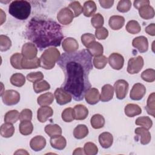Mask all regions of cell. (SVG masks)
<instances>
[{
  "mask_svg": "<svg viewBox=\"0 0 155 155\" xmlns=\"http://www.w3.org/2000/svg\"><path fill=\"white\" fill-rule=\"evenodd\" d=\"M58 64L65 74L61 87L74 101H82L87 91L91 87L89 74L93 69L92 56L85 49L71 53L65 52L61 55Z\"/></svg>",
  "mask_w": 155,
  "mask_h": 155,
  "instance_id": "6da1fadb",
  "label": "cell"
},
{
  "mask_svg": "<svg viewBox=\"0 0 155 155\" xmlns=\"http://www.w3.org/2000/svg\"><path fill=\"white\" fill-rule=\"evenodd\" d=\"M26 38L40 50L47 47H59L64 38L61 25L56 21L41 17H33L28 22Z\"/></svg>",
  "mask_w": 155,
  "mask_h": 155,
  "instance_id": "7a4b0ae2",
  "label": "cell"
},
{
  "mask_svg": "<svg viewBox=\"0 0 155 155\" xmlns=\"http://www.w3.org/2000/svg\"><path fill=\"white\" fill-rule=\"evenodd\" d=\"M8 13L18 19H26L30 15L31 5L24 0L13 1L9 5Z\"/></svg>",
  "mask_w": 155,
  "mask_h": 155,
  "instance_id": "3957f363",
  "label": "cell"
},
{
  "mask_svg": "<svg viewBox=\"0 0 155 155\" xmlns=\"http://www.w3.org/2000/svg\"><path fill=\"white\" fill-rule=\"evenodd\" d=\"M61 57L60 51L55 47L45 50L40 57L41 67L45 70L52 69Z\"/></svg>",
  "mask_w": 155,
  "mask_h": 155,
  "instance_id": "277c9868",
  "label": "cell"
},
{
  "mask_svg": "<svg viewBox=\"0 0 155 155\" xmlns=\"http://www.w3.org/2000/svg\"><path fill=\"white\" fill-rule=\"evenodd\" d=\"M3 103L8 106L15 105L20 101V94L14 90H7L4 91L1 95Z\"/></svg>",
  "mask_w": 155,
  "mask_h": 155,
  "instance_id": "5b68a950",
  "label": "cell"
},
{
  "mask_svg": "<svg viewBox=\"0 0 155 155\" xmlns=\"http://www.w3.org/2000/svg\"><path fill=\"white\" fill-rule=\"evenodd\" d=\"M143 59L142 56H138L136 58H131L128 60L127 71L131 74L138 73L143 68Z\"/></svg>",
  "mask_w": 155,
  "mask_h": 155,
  "instance_id": "8992f818",
  "label": "cell"
},
{
  "mask_svg": "<svg viewBox=\"0 0 155 155\" xmlns=\"http://www.w3.org/2000/svg\"><path fill=\"white\" fill-rule=\"evenodd\" d=\"M128 88V83L125 80L119 79L116 81L114 84V89L116 97L119 100L124 99L127 94Z\"/></svg>",
  "mask_w": 155,
  "mask_h": 155,
  "instance_id": "52a82bcc",
  "label": "cell"
},
{
  "mask_svg": "<svg viewBox=\"0 0 155 155\" xmlns=\"http://www.w3.org/2000/svg\"><path fill=\"white\" fill-rule=\"evenodd\" d=\"M74 18V13L68 7H64L60 10L57 15V19L59 22L64 25L70 24Z\"/></svg>",
  "mask_w": 155,
  "mask_h": 155,
  "instance_id": "ba28073f",
  "label": "cell"
},
{
  "mask_svg": "<svg viewBox=\"0 0 155 155\" xmlns=\"http://www.w3.org/2000/svg\"><path fill=\"white\" fill-rule=\"evenodd\" d=\"M54 96L56 99L57 104L63 105L70 102L72 100V96L62 87L56 89L54 93Z\"/></svg>",
  "mask_w": 155,
  "mask_h": 155,
  "instance_id": "9c48e42d",
  "label": "cell"
},
{
  "mask_svg": "<svg viewBox=\"0 0 155 155\" xmlns=\"http://www.w3.org/2000/svg\"><path fill=\"white\" fill-rule=\"evenodd\" d=\"M38 49L33 43L27 42L22 45L21 54L22 56L28 60L33 59L36 58Z\"/></svg>",
  "mask_w": 155,
  "mask_h": 155,
  "instance_id": "30bf717a",
  "label": "cell"
},
{
  "mask_svg": "<svg viewBox=\"0 0 155 155\" xmlns=\"http://www.w3.org/2000/svg\"><path fill=\"white\" fill-rule=\"evenodd\" d=\"M145 93V87L142 84L136 83L133 86L130 91V97L133 101H139L143 97Z\"/></svg>",
  "mask_w": 155,
  "mask_h": 155,
  "instance_id": "8fae6325",
  "label": "cell"
},
{
  "mask_svg": "<svg viewBox=\"0 0 155 155\" xmlns=\"http://www.w3.org/2000/svg\"><path fill=\"white\" fill-rule=\"evenodd\" d=\"M108 64L112 68L119 70L122 69L124 66V58L123 56L119 53H111L108 57Z\"/></svg>",
  "mask_w": 155,
  "mask_h": 155,
  "instance_id": "7c38bea8",
  "label": "cell"
},
{
  "mask_svg": "<svg viewBox=\"0 0 155 155\" xmlns=\"http://www.w3.org/2000/svg\"><path fill=\"white\" fill-rule=\"evenodd\" d=\"M132 45L140 53H145L148 49V39L143 36L136 37L132 41Z\"/></svg>",
  "mask_w": 155,
  "mask_h": 155,
  "instance_id": "4fadbf2b",
  "label": "cell"
},
{
  "mask_svg": "<svg viewBox=\"0 0 155 155\" xmlns=\"http://www.w3.org/2000/svg\"><path fill=\"white\" fill-rule=\"evenodd\" d=\"M62 47L65 53H71L77 51L79 48L78 41L73 38H67L64 39Z\"/></svg>",
  "mask_w": 155,
  "mask_h": 155,
  "instance_id": "5bb4252c",
  "label": "cell"
},
{
  "mask_svg": "<svg viewBox=\"0 0 155 155\" xmlns=\"http://www.w3.org/2000/svg\"><path fill=\"white\" fill-rule=\"evenodd\" d=\"M84 97L88 104L90 105H95L100 100L99 91L96 88H90L85 93Z\"/></svg>",
  "mask_w": 155,
  "mask_h": 155,
  "instance_id": "9a60e30c",
  "label": "cell"
},
{
  "mask_svg": "<svg viewBox=\"0 0 155 155\" xmlns=\"http://www.w3.org/2000/svg\"><path fill=\"white\" fill-rule=\"evenodd\" d=\"M53 114V109L48 106H42L37 111V119L42 123L47 120Z\"/></svg>",
  "mask_w": 155,
  "mask_h": 155,
  "instance_id": "2e32d148",
  "label": "cell"
},
{
  "mask_svg": "<svg viewBox=\"0 0 155 155\" xmlns=\"http://www.w3.org/2000/svg\"><path fill=\"white\" fill-rule=\"evenodd\" d=\"M46 145V139L42 136H36L30 142V148L35 151H39Z\"/></svg>",
  "mask_w": 155,
  "mask_h": 155,
  "instance_id": "e0dca14e",
  "label": "cell"
},
{
  "mask_svg": "<svg viewBox=\"0 0 155 155\" xmlns=\"http://www.w3.org/2000/svg\"><path fill=\"white\" fill-rule=\"evenodd\" d=\"M113 95L114 87L110 84H105L102 87L100 100L103 102H108L113 99Z\"/></svg>",
  "mask_w": 155,
  "mask_h": 155,
  "instance_id": "ac0fdd59",
  "label": "cell"
},
{
  "mask_svg": "<svg viewBox=\"0 0 155 155\" xmlns=\"http://www.w3.org/2000/svg\"><path fill=\"white\" fill-rule=\"evenodd\" d=\"M134 133L140 137V142L141 144L147 145L150 142L151 136L148 130L143 127H137L135 129Z\"/></svg>",
  "mask_w": 155,
  "mask_h": 155,
  "instance_id": "d6986e66",
  "label": "cell"
},
{
  "mask_svg": "<svg viewBox=\"0 0 155 155\" xmlns=\"http://www.w3.org/2000/svg\"><path fill=\"white\" fill-rule=\"evenodd\" d=\"M125 24V19L122 16L114 15L110 18L108 24L113 30H118L123 27Z\"/></svg>",
  "mask_w": 155,
  "mask_h": 155,
  "instance_id": "ffe728a7",
  "label": "cell"
},
{
  "mask_svg": "<svg viewBox=\"0 0 155 155\" xmlns=\"http://www.w3.org/2000/svg\"><path fill=\"white\" fill-rule=\"evenodd\" d=\"M74 113V118L78 120H82L87 118L88 115V110L82 104H78L73 108Z\"/></svg>",
  "mask_w": 155,
  "mask_h": 155,
  "instance_id": "44dd1931",
  "label": "cell"
},
{
  "mask_svg": "<svg viewBox=\"0 0 155 155\" xmlns=\"http://www.w3.org/2000/svg\"><path fill=\"white\" fill-rule=\"evenodd\" d=\"M50 143L52 148L58 150H62L64 149L67 145L65 138L61 135L51 137Z\"/></svg>",
  "mask_w": 155,
  "mask_h": 155,
  "instance_id": "7402d4cb",
  "label": "cell"
},
{
  "mask_svg": "<svg viewBox=\"0 0 155 155\" xmlns=\"http://www.w3.org/2000/svg\"><path fill=\"white\" fill-rule=\"evenodd\" d=\"M99 142L104 148H110L113 142V135L109 132H104L99 136Z\"/></svg>",
  "mask_w": 155,
  "mask_h": 155,
  "instance_id": "603a6c76",
  "label": "cell"
},
{
  "mask_svg": "<svg viewBox=\"0 0 155 155\" xmlns=\"http://www.w3.org/2000/svg\"><path fill=\"white\" fill-rule=\"evenodd\" d=\"M87 50L91 56H99L102 55L104 53V48L102 45L96 41L92 42L87 47Z\"/></svg>",
  "mask_w": 155,
  "mask_h": 155,
  "instance_id": "cb8c5ba5",
  "label": "cell"
},
{
  "mask_svg": "<svg viewBox=\"0 0 155 155\" xmlns=\"http://www.w3.org/2000/svg\"><path fill=\"white\" fill-rule=\"evenodd\" d=\"M124 112L127 116L133 117L141 114L142 109L137 104H128L125 107Z\"/></svg>",
  "mask_w": 155,
  "mask_h": 155,
  "instance_id": "d4e9b609",
  "label": "cell"
},
{
  "mask_svg": "<svg viewBox=\"0 0 155 155\" xmlns=\"http://www.w3.org/2000/svg\"><path fill=\"white\" fill-rule=\"evenodd\" d=\"M97 9L96 3L93 1H87L84 4L82 12L85 16L91 17L94 15Z\"/></svg>",
  "mask_w": 155,
  "mask_h": 155,
  "instance_id": "484cf974",
  "label": "cell"
},
{
  "mask_svg": "<svg viewBox=\"0 0 155 155\" xmlns=\"http://www.w3.org/2000/svg\"><path fill=\"white\" fill-rule=\"evenodd\" d=\"M139 10V16L143 19L148 20L150 19L154 18L155 13L153 7H151L150 5H145L140 9Z\"/></svg>",
  "mask_w": 155,
  "mask_h": 155,
  "instance_id": "4316f807",
  "label": "cell"
},
{
  "mask_svg": "<svg viewBox=\"0 0 155 155\" xmlns=\"http://www.w3.org/2000/svg\"><path fill=\"white\" fill-rule=\"evenodd\" d=\"M22 69H35L41 67L40 59L36 57V58L31 60L27 59L23 57L21 62Z\"/></svg>",
  "mask_w": 155,
  "mask_h": 155,
  "instance_id": "83f0119b",
  "label": "cell"
},
{
  "mask_svg": "<svg viewBox=\"0 0 155 155\" xmlns=\"http://www.w3.org/2000/svg\"><path fill=\"white\" fill-rule=\"evenodd\" d=\"M54 96L50 92L41 94L37 99V102L40 106H48L51 104L54 101Z\"/></svg>",
  "mask_w": 155,
  "mask_h": 155,
  "instance_id": "f1b7e54d",
  "label": "cell"
},
{
  "mask_svg": "<svg viewBox=\"0 0 155 155\" xmlns=\"http://www.w3.org/2000/svg\"><path fill=\"white\" fill-rule=\"evenodd\" d=\"M88 134V127L84 124L77 125L73 130V136L77 139L85 138Z\"/></svg>",
  "mask_w": 155,
  "mask_h": 155,
  "instance_id": "f546056e",
  "label": "cell"
},
{
  "mask_svg": "<svg viewBox=\"0 0 155 155\" xmlns=\"http://www.w3.org/2000/svg\"><path fill=\"white\" fill-rule=\"evenodd\" d=\"M13 124L5 122L3 124L0 128V134L5 138L12 137L15 133V127Z\"/></svg>",
  "mask_w": 155,
  "mask_h": 155,
  "instance_id": "4dcf8cb0",
  "label": "cell"
},
{
  "mask_svg": "<svg viewBox=\"0 0 155 155\" xmlns=\"http://www.w3.org/2000/svg\"><path fill=\"white\" fill-rule=\"evenodd\" d=\"M19 130L21 134L27 136L32 133L33 125L30 120L21 121V123L19 125Z\"/></svg>",
  "mask_w": 155,
  "mask_h": 155,
  "instance_id": "1f68e13d",
  "label": "cell"
},
{
  "mask_svg": "<svg viewBox=\"0 0 155 155\" xmlns=\"http://www.w3.org/2000/svg\"><path fill=\"white\" fill-rule=\"evenodd\" d=\"M44 130L50 137L59 136L62 134V129L57 124H48L45 127Z\"/></svg>",
  "mask_w": 155,
  "mask_h": 155,
  "instance_id": "d6a6232c",
  "label": "cell"
},
{
  "mask_svg": "<svg viewBox=\"0 0 155 155\" xmlns=\"http://www.w3.org/2000/svg\"><path fill=\"white\" fill-rule=\"evenodd\" d=\"M90 124L93 128L99 129L104 126L105 119L102 115L100 114H96L91 117Z\"/></svg>",
  "mask_w": 155,
  "mask_h": 155,
  "instance_id": "836d02e7",
  "label": "cell"
},
{
  "mask_svg": "<svg viewBox=\"0 0 155 155\" xmlns=\"http://www.w3.org/2000/svg\"><path fill=\"white\" fill-rule=\"evenodd\" d=\"M155 100H154V93H152L150 94L148 97L147 105L145 108L147 112V113L153 117H155Z\"/></svg>",
  "mask_w": 155,
  "mask_h": 155,
  "instance_id": "e575fe53",
  "label": "cell"
},
{
  "mask_svg": "<svg viewBox=\"0 0 155 155\" xmlns=\"http://www.w3.org/2000/svg\"><path fill=\"white\" fill-rule=\"evenodd\" d=\"M126 30L132 35L139 33L141 30V27L139 22L135 20L129 21L125 27Z\"/></svg>",
  "mask_w": 155,
  "mask_h": 155,
  "instance_id": "d590c367",
  "label": "cell"
},
{
  "mask_svg": "<svg viewBox=\"0 0 155 155\" xmlns=\"http://www.w3.org/2000/svg\"><path fill=\"white\" fill-rule=\"evenodd\" d=\"M34 91L36 93H39L50 89V85L45 80H41L33 83Z\"/></svg>",
  "mask_w": 155,
  "mask_h": 155,
  "instance_id": "8d00e7d4",
  "label": "cell"
},
{
  "mask_svg": "<svg viewBox=\"0 0 155 155\" xmlns=\"http://www.w3.org/2000/svg\"><path fill=\"white\" fill-rule=\"evenodd\" d=\"M10 82L14 86L21 87L25 83V78L21 73H15L10 78Z\"/></svg>",
  "mask_w": 155,
  "mask_h": 155,
  "instance_id": "74e56055",
  "label": "cell"
},
{
  "mask_svg": "<svg viewBox=\"0 0 155 155\" xmlns=\"http://www.w3.org/2000/svg\"><path fill=\"white\" fill-rule=\"evenodd\" d=\"M19 119V113L16 110L7 111L4 116V122L10 124L16 123Z\"/></svg>",
  "mask_w": 155,
  "mask_h": 155,
  "instance_id": "f35d334b",
  "label": "cell"
},
{
  "mask_svg": "<svg viewBox=\"0 0 155 155\" xmlns=\"http://www.w3.org/2000/svg\"><path fill=\"white\" fill-rule=\"evenodd\" d=\"M135 124L136 125H140L147 130L150 129L153 125V122L148 116H141L137 117L135 121Z\"/></svg>",
  "mask_w": 155,
  "mask_h": 155,
  "instance_id": "ab89813d",
  "label": "cell"
},
{
  "mask_svg": "<svg viewBox=\"0 0 155 155\" xmlns=\"http://www.w3.org/2000/svg\"><path fill=\"white\" fill-rule=\"evenodd\" d=\"M23 56L21 53H16L10 57V64L12 66L18 70L22 69L21 66V62Z\"/></svg>",
  "mask_w": 155,
  "mask_h": 155,
  "instance_id": "60d3db41",
  "label": "cell"
},
{
  "mask_svg": "<svg viewBox=\"0 0 155 155\" xmlns=\"http://www.w3.org/2000/svg\"><path fill=\"white\" fill-rule=\"evenodd\" d=\"M61 117L65 122H71L73 121V120L75 119L73 108L69 107L64 109L61 114Z\"/></svg>",
  "mask_w": 155,
  "mask_h": 155,
  "instance_id": "b9f144b4",
  "label": "cell"
},
{
  "mask_svg": "<svg viewBox=\"0 0 155 155\" xmlns=\"http://www.w3.org/2000/svg\"><path fill=\"white\" fill-rule=\"evenodd\" d=\"M12 46L10 39L5 35H0V50L1 51H6L8 50Z\"/></svg>",
  "mask_w": 155,
  "mask_h": 155,
  "instance_id": "7bdbcfd3",
  "label": "cell"
},
{
  "mask_svg": "<svg viewBox=\"0 0 155 155\" xmlns=\"http://www.w3.org/2000/svg\"><path fill=\"white\" fill-rule=\"evenodd\" d=\"M93 64L97 69H103L107 64V58L104 55L94 57L93 60Z\"/></svg>",
  "mask_w": 155,
  "mask_h": 155,
  "instance_id": "ee69618b",
  "label": "cell"
},
{
  "mask_svg": "<svg viewBox=\"0 0 155 155\" xmlns=\"http://www.w3.org/2000/svg\"><path fill=\"white\" fill-rule=\"evenodd\" d=\"M91 23L92 26L96 29L102 27L104 23L103 16L99 13L94 14L91 19Z\"/></svg>",
  "mask_w": 155,
  "mask_h": 155,
  "instance_id": "f6af8a7d",
  "label": "cell"
},
{
  "mask_svg": "<svg viewBox=\"0 0 155 155\" xmlns=\"http://www.w3.org/2000/svg\"><path fill=\"white\" fill-rule=\"evenodd\" d=\"M142 79L147 82H153L155 80V70L152 68H148L144 70L141 74Z\"/></svg>",
  "mask_w": 155,
  "mask_h": 155,
  "instance_id": "bcb514c9",
  "label": "cell"
},
{
  "mask_svg": "<svg viewBox=\"0 0 155 155\" xmlns=\"http://www.w3.org/2000/svg\"><path fill=\"white\" fill-rule=\"evenodd\" d=\"M84 151L85 154L95 155L98 153V148L96 144L89 142L85 143L84 147Z\"/></svg>",
  "mask_w": 155,
  "mask_h": 155,
  "instance_id": "7dc6e473",
  "label": "cell"
},
{
  "mask_svg": "<svg viewBox=\"0 0 155 155\" xmlns=\"http://www.w3.org/2000/svg\"><path fill=\"white\" fill-rule=\"evenodd\" d=\"M131 7V2L130 0H121L118 2L117 10L121 13L128 12Z\"/></svg>",
  "mask_w": 155,
  "mask_h": 155,
  "instance_id": "c3c4849f",
  "label": "cell"
},
{
  "mask_svg": "<svg viewBox=\"0 0 155 155\" xmlns=\"http://www.w3.org/2000/svg\"><path fill=\"white\" fill-rule=\"evenodd\" d=\"M68 8L73 12L75 18L79 16L82 13V7L79 1H73L68 5Z\"/></svg>",
  "mask_w": 155,
  "mask_h": 155,
  "instance_id": "681fc988",
  "label": "cell"
},
{
  "mask_svg": "<svg viewBox=\"0 0 155 155\" xmlns=\"http://www.w3.org/2000/svg\"><path fill=\"white\" fill-rule=\"evenodd\" d=\"M27 79L33 83L41 81L44 78V74L41 71L31 72L28 73L26 76Z\"/></svg>",
  "mask_w": 155,
  "mask_h": 155,
  "instance_id": "f907efd6",
  "label": "cell"
},
{
  "mask_svg": "<svg viewBox=\"0 0 155 155\" xmlns=\"http://www.w3.org/2000/svg\"><path fill=\"white\" fill-rule=\"evenodd\" d=\"M81 42L83 45L87 48L92 42L96 41L95 36L91 33H85L81 36Z\"/></svg>",
  "mask_w": 155,
  "mask_h": 155,
  "instance_id": "816d5d0a",
  "label": "cell"
},
{
  "mask_svg": "<svg viewBox=\"0 0 155 155\" xmlns=\"http://www.w3.org/2000/svg\"><path fill=\"white\" fill-rule=\"evenodd\" d=\"M108 31L106 28L102 27L101 28L96 29L95 36L97 39L104 40L108 37Z\"/></svg>",
  "mask_w": 155,
  "mask_h": 155,
  "instance_id": "f5cc1de1",
  "label": "cell"
},
{
  "mask_svg": "<svg viewBox=\"0 0 155 155\" xmlns=\"http://www.w3.org/2000/svg\"><path fill=\"white\" fill-rule=\"evenodd\" d=\"M32 119V111L31 110L25 108L21 111L19 114V120L21 121L31 120Z\"/></svg>",
  "mask_w": 155,
  "mask_h": 155,
  "instance_id": "db71d44e",
  "label": "cell"
},
{
  "mask_svg": "<svg viewBox=\"0 0 155 155\" xmlns=\"http://www.w3.org/2000/svg\"><path fill=\"white\" fill-rule=\"evenodd\" d=\"M147 5H150V1L148 0H136L133 2L134 7L137 10Z\"/></svg>",
  "mask_w": 155,
  "mask_h": 155,
  "instance_id": "11a10c76",
  "label": "cell"
},
{
  "mask_svg": "<svg viewBox=\"0 0 155 155\" xmlns=\"http://www.w3.org/2000/svg\"><path fill=\"white\" fill-rule=\"evenodd\" d=\"M114 1L111 0H100L99 1V2L101 5V6L104 8H111L114 4Z\"/></svg>",
  "mask_w": 155,
  "mask_h": 155,
  "instance_id": "9f6ffc18",
  "label": "cell"
},
{
  "mask_svg": "<svg viewBox=\"0 0 155 155\" xmlns=\"http://www.w3.org/2000/svg\"><path fill=\"white\" fill-rule=\"evenodd\" d=\"M145 31L147 34L152 36H155V24L154 23L150 24V25H148L147 27H145Z\"/></svg>",
  "mask_w": 155,
  "mask_h": 155,
  "instance_id": "6f0895ef",
  "label": "cell"
},
{
  "mask_svg": "<svg viewBox=\"0 0 155 155\" xmlns=\"http://www.w3.org/2000/svg\"><path fill=\"white\" fill-rule=\"evenodd\" d=\"M73 154H85L84 149H82V148H77L74 150V152L73 153Z\"/></svg>",
  "mask_w": 155,
  "mask_h": 155,
  "instance_id": "680465c9",
  "label": "cell"
},
{
  "mask_svg": "<svg viewBox=\"0 0 155 155\" xmlns=\"http://www.w3.org/2000/svg\"><path fill=\"white\" fill-rule=\"evenodd\" d=\"M15 154H28L29 153L25 150H23V149H19V150H18L15 153Z\"/></svg>",
  "mask_w": 155,
  "mask_h": 155,
  "instance_id": "91938a15",
  "label": "cell"
},
{
  "mask_svg": "<svg viewBox=\"0 0 155 155\" xmlns=\"http://www.w3.org/2000/svg\"><path fill=\"white\" fill-rule=\"evenodd\" d=\"M1 10V25L2 24V23L4 22V21H5V18H6V15H5V13H4L3 11L2 10V9H0Z\"/></svg>",
  "mask_w": 155,
  "mask_h": 155,
  "instance_id": "94428289",
  "label": "cell"
}]
</instances>
